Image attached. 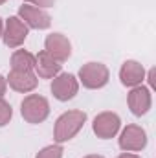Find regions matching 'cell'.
I'll return each mask as SVG.
<instances>
[{"label":"cell","mask_w":156,"mask_h":158,"mask_svg":"<svg viewBox=\"0 0 156 158\" xmlns=\"http://www.w3.org/2000/svg\"><path fill=\"white\" fill-rule=\"evenodd\" d=\"M44 50L59 63H64L72 55V42L63 33H50L44 40Z\"/></svg>","instance_id":"9"},{"label":"cell","mask_w":156,"mask_h":158,"mask_svg":"<svg viewBox=\"0 0 156 158\" xmlns=\"http://www.w3.org/2000/svg\"><path fill=\"white\" fill-rule=\"evenodd\" d=\"M6 81L15 92H20V94H28L35 90L39 85V79L33 72H22V70H11Z\"/></svg>","instance_id":"11"},{"label":"cell","mask_w":156,"mask_h":158,"mask_svg":"<svg viewBox=\"0 0 156 158\" xmlns=\"http://www.w3.org/2000/svg\"><path fill=\"white\" fill-rule=\"evenodd\" d=\"M20 114L28 123H33V125L42 123L50 116V103H48V99L44 96L30 94L20 103Z\"/></svg>","instance_id":"2"},{"label":"cell","mask_w":156,"mask_h":158,"mask_svg":"<svg viewBox=\"0 0 156 158\" xmlns=\"http://www.w3.org/2000/svg\"><path fill=\"white\" fill-rule=\"evenodd\" d=\"M11 70L33 72L35 70V55L28 50H15L11 55Z\"/></svg>","instance_id":"14"},{"label":"cell","mask_w":156,"mask_h":158,"mask_svg":"<svg viewBox=\"0 0 156 158\" xmlns=\"http://www.w3.org/2000/svg\"><path fill=\"white\" fill-rule=\"evenodd\" d=\"M121 129V119L116 112H110V110H105L101 114H97L94 118V123H92V131L97 138L101 140H110L114 138Z\"/></svg>","instance_id":"5"},{"label":"cell","mask_w":156,"mask_h":158,"mask_svg":"<svg viewBox=\"0 0 156 158\" xmlns=\"http://www.w3.org/2000/svg\"><path fill=\"white\" fill-rule=\"evenodd\" d=\"M24 2L35 6V7H40V9H44V7H53V4H55V0H24Z\"/></svg>","instance_id":"17"},{"label":"cell","mask_w":156,"mask_h":158,"mask_svg":"<svg viewBox=\"0 0 156 158\" xmlns=\"http://www.w3.org/2000/svg\"><path fill=\"white\" fill-rule=\"evenodd\" d=\"M119 79H121V85L130 86V88L142 85L143 79H145V68H143V64L138 63V61H132V59L125 61L121 64V68H119Z\"/></svg>","instance_id":"12"},{"label":"cell","mask_w":156,"mask_h":158,"mask_svg":"<svg viewBox=\"0 0 156 158\" xmlns=\"http://www.w3.org/2000/svg\"><path fill=\"white\" fill-rule=\"evenodd\" d=\"M63 153L64 151H63L61 143H53V145H48V147L40 149L35 158H63Z\"/></svg>","instance_id":"15"},{"label":"cell","mask_w":156,"mask_h":158,"mask_svg":"<svg viewBox=\"0 0 156 158\" xmlns=\"http://www.w3.org/2000/svg\"><path fill=\"white\" fill-rule=\"evenodd\" d=\"M61 68H63V64L59 61H55L46 50H42L35 55V72L39 77L53 79L57 74H61Z\"/></svg>","instance_id":"13"},{"label":"cell","mask_w":156,"mask_h":158,"mask_svg":"<svg viewBox=\"0 0 156 158\" xmlns=\"http://www.w3.org/2000/svg\"><path fill=\"white\" fill-rule=\"evenodd\" d=\"M84 158H105V156H101V155H86Z\"/></svg>","instance_id":"21"},{"label":"cell","mask_w":156,"mask_h":158,"mask_svg":"<svg viewBox=\"0 0 156 158\" xmlns=\"http://www.w3.org/2000/svg\"><path fill=\"white\" fill-rule=\"evenodd\" d=\"M13 118V109H11V105L4 99V98H0V127H6L9 121Z\"/></svg>","instance_id":"16"},{"label":"cell","mask_w":156,"mask_h":158,"mask_svg":"<svg viewBox=\"0 0 156 158\" xmlns=\"http://www.w3.org/2000/svg\"><path fill=\"white\" fill-rule=\"evenodd\" d=\"M30 33V28L18 19V17H9L4 24V33L2 40L7 48H18L24 44V40Z\"/></svg>","instance_id":"7"},{"label":"cell","mask_w":156,"mask_h":158,"mask_svg":"<svg viewBox=\"0 0 156 158\" xmlns=\"http://www.w3.org/2000/svg\"><path fill=\"white\" fill-rule=\"evenodd\" d=\"M4 2H6V0H0V6H2V4H4Z\"/></svg>","instance_id":"23"},{"label":"cell","mask_w":156,"mask_h":158,"mask_svg":"<svg viewBox=\"0 0 156 158\" xmlns=\"http://www.w3.org/2000/svg\"><path fill=\"white\" fill-rule=\"evenodd\" d=\"M147 145V132L143 127L140 125H127L121 134H119V147L125 151V153H136V151H142L145 149Z\"/></svg>","instance_id":"4"},{"label":"cell","mask_w":156,"mask_h":158,"mask_svg":"<svg viewBox=\"0 0 156 158\" xmlns=\"http://www.w3.org/2000/svg\"><path fill=\"white\" fill-rule=\"evenodd\" d=\"M127 103H129V109L134 116H143L149 112L151 105H153V98H151V90L143 85H138L134 86L129 96H127Z\"/></svg>","instance_id":"10"},{"label":"cell","mask_w":156,"mask_h":158,"mask_svg":"<svg viewBox=\"0 0 156 158\" xmlns=\"http://www.w3.org/2000/svg\"><path fill=\"white\" fill-rule=\"evenodd\" d=\"M18 19L33 30H48L51 26V17L44 9L35 7L31 4H22L18 7Z\"/></svg>","instance_id":"8"},{"label":"cell","mask_w":156,"mask_h":158,"mask_svg":"<svg viewBox=\"0 0 156 158\" xmlns=\"http://www.w3.org/2000/svg\"><path fill=\"white\" fill-rule=\"evenodd\" d=\"M51 94L55 99L59 101H70L76 98V94L79 92V81L74 74H57L53 81H51Z\"/></svg>","instance_id":"6"},{"label":"cell","mask_w":156,"mask_h":158,"mask_svg":"<svg viewBox=\"0 0 156 158\" xmlns=\"http://www.w3.org/2000/svg\"><path fill=\"white\" fill-rule=\"evenodd\" d=\"M86 123V112L83 110H68L63 112L57 121H55V129H53V138L57 143H64L70 142L79 131L83 129V125Z\"/></svg>","instance_id":"1"},{"label":"cell","mask_w":156,"mask_h":158,"mask_svg":"<svg viewBox=\"0 0 156 158\" xmlns=\"http://www.w3.org/2000/svg\"><path fill=\"white\" fill-rule=\"evenodd\" d=\"M117 158H142V156H138V155H132V153H123V155H119Z\"/></svg>","instance_id":"19"},{"label":"cell","mask_w":156,"mask_h":158,"mask_svg":"<svg viewBox=\"0 0 156 158\" xmlns=\"http://www.w3.org/2000/svg\"><path fill=\"white\" fill-rule=\"evenodd\" d=\"M149 83L151 86H154V70H149Z\"/></svg>","instance_id":"20"},{"label":"cell","mask_w":156,"mask_h":158,"mask_svg":"<svg viewBox=\"0 0 156 158\" xmlns=\"http://www.w3.org/2000/svg\"><path fill=\"white\" fill-rule=\"evenodd\" d=\"M6 90H7V81H6L4 76H0V98L6 94Z\"/></svg>","instance_id":"18"},{"label":"cell","mask_w":156,"mask_h":158,"mask_svg":"<svg viewBox=\"0 0 156 158\" xmlns=\"http://www.w3.org/2000/svg\"><path fill=\"white\" fill-rule=\"evenodd\" d=\"M2 33H4V22H2V19H0V39H2Z\"/></svg>","instance_id":"22"},{"label":"cell","mask_w":156,"mask_h":158,"mask_svg":"<svg viewBox=\"0 0 156 158\" xmlns=\"http://www.w3.org/2000/svg\"><path fill=\"white\" fill-rule=\"evenodd\" d=\"M109 79H110V72L103 63L90 61L79 68V81L83 83L84 88H90V90L103 88L109 83Z\"/></svg>","instance_id":"3"}]
</instances>
